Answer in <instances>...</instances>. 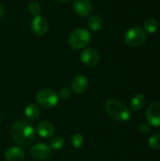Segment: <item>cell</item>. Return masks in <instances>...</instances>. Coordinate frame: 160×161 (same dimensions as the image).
<instances>
[{"label":"cell","instance_id":"obj_1","mask_svg":"<svg viewBox=\"0 0 160 161\" xmlns=\"http://www.w3.org/2000/svg\"><path fill=\"white\" fill-rule=\"evenodd\" d=\"M10 135L16 143L19 145L26 146L33 143L35 141L36 133L31 124L24 120H19L12 125Z\"/></svg>","mask_w":160,"mask_h":161},{"label":"cell","instance_id":"obj_2","mask_svg":"<svg viewBox=\"0 0 160 161\" xmlns=\"http://www.w3.org/2000/svg\"><path fill=\"white\" fill-rule=\"evenodd\" d=\"M105 108L107 112L119 122H127L131 118V111L126 105L121 101L110 98L106 101Z\"/></svg>","mask_w":160,"mask_h":161},{"label":"cell","instance_id":"obj_3","mask_svg":"<svg viewBox=\"0 0 160 161\" xmlns=\"http://www.w3.org/2000/svg\"><path fill=\"white\" fill-rule=\"evenodd\" d=\"M91 36L89 30L83 27L74 29L68 38V43L73 49H82L91 42Z\"/></svg>","mask_w":160,"mask_h":161},{"label":"cell","instance_id":"obj_4","mask_svg":"<svg viewBox=\"0 0 160 161\" xmlns=\"http://www.w3.org/2000/svg\"><path fill=\"white\" fill-rule=\"evenodd\" d=\"M59 100L58 94L52 89H42L36 94V101L41 108L45 109L54 108Z\"/></svg>","mask_w":160,"mask_h":161},{"label":"cell","instance_id":"obj_5","mask_svg":"<svg viewBox=\"0 0 160 161\" xmlns=\"http://www.w3.org/2000/svg\"><path fill=\"white\" fill-rule=\"evenodd\" d=\"M146 41V32L138 27L133 26L127 29L124 34V42L127 45L132 47H138L142 45Z\"/></svg>","mask_w":160,"mask_h":161},{"label":"cell","instance_id":"obj_6","mask_svg":"<svg viewBox=\"0 0 160 161\" xmlns=\"http://www.w3.org/2000/svg\"><path fill=\"white\" fill-rule=\"evenodd\" d=\"M31 156L37 160H46L52 156V149L44 143H37L31 147Z\"/></svg>","mask_w":160,"mask_h":161},{"label":"cell","instance_id":"obj_7","mask_svg":"<svg viewBox=\"0 0 160 161\" xmlns=\"http://www.w3.org/2000/svg\"><path fill=\"white\" fill-rule=\"evenodd\" d=\"M146 119L151 125L160 126V103L153 102L146 110Z\"/></svg>","mask_w":160,"mask_h":161},{"label":"cell","instance_id":"obj_8","mask_svg":"<svg viewBox=\"0 0 160 161\" xmlns=\"http://www.w3.org/2000/svg\"><path fill=\"white\" fill-rule=\"evenodd\" d=\"M74 11L80 17H88L92 11V3L91 0H74Z\"/></svg>","mask_w":160,"mask_h":161},{"label":"cell","instance_id":"obj_9","mask_svg":"<svg viewBox=\"0 0 160 161\" xmlns=\"http://www.w3.org/2000/svg\"><path fill=\"white\" fill-rule=\"evenodd\" d=\"M80 58H81V61L85 65L90 66V67H93V66H96L98 64V62L100 60V56L95 49L86 48L81 52Z\"/></svg>","mask_w":160,"mask_h":161},{"label":"cell","instance_id":"obj_10","mask_svg":"<svg viewBox=\"0 0 160 161\" xmlns=\"http://www.w3.org/2000/svg\"><path fill=\"white\" fill-rule=\"evenodd\" d=\"M30 26H31L32 31L35 34L40 35V36L44 35L47 32L48 27H49L46 19H44L43 17L40 16V15L34 16V18L31 20Z\"/></svg>","mask_w":160,"mask_h":161},{"label":"cell","instance_id":"obj_11","mask_svg":"<svg viewBox=\"0 0 160 161\" xmlns=\"http://www.w3.org/2000/svg\"><path fill=\"white\" fill-rule=\"evenodd\" d=\"M71 87H72V90L74 93L82 94L87 91V89L89 87V81H88L86 76L79 75H76L73 78Z\"/></svg>","mask_w":160,"mask_h":161},{"label":"cell","instance_id":"obj_12","mask_svg":"<svg viewBox=\"0 0 160 161\" xmlns=\"http://www.w3.org/2000/svg\"><path fill=\"white\" fill-rule=\"evenodd\" d=\"M37 133L44 139L52 138L55 133V126L49 121H42L37 125Z\"/></svg>","mask_w":160,"mask_h":161},{"label":"cell","instance_id":"obj_13","mask_svg":"<svg viewBox=\"0 0 160 161\" xmlns=\"http://www.w3.org/2000/svg\"><path fill=\"white\" fill-rule=\"evenodd\" d=\"M5 158L7 161H23L25 158V151L18 146H12L6 150Z\"/></svg>","mask_w":160,"mask_h":161},{"label":"cell","instance_id":"obj_14","mask_svg":"<svg viewBox=\"0 0 160 161\" xmlns=\"http://www.w3.org/2000/svg\"><path fill=\"white\" fill-rule=\"evenodd\" d=\"M146 104V98L142 93L135 94L131 99V108L133 111H139L144 108Z\"/></svg>","mask_w":160,"mask_h":161},{"label":"cell","instance_id":"obj_15","mask_svg":"<svg viewBox=\"0 0 160 161\" xmlns=\"http://www.w3.org/2000/svg\"><path fill=\"white\" fill-rule=\"evenodd\" d=\"M41 110L39 107L35 104H29L25 108V115L30 121H35L40 117Z\"/></svg>","mask_w":160,"mask_h":161},{"label":"cell","instance_id":"obj_16","mask_svg":"<svg viewBox=\"0 0 160 161\" xmlns=\"http://www.w3.org/2000/svg\"><path fill=\"white\" fill-rule=\"evenodd\" d=\"M103 25H104V21H103L102 17L99 15H92L89 19V22H88L89 28L94 32L100 31L103 27Z\"/></svg>","mask_w":160,"mask_h":161},{"label":"cell","instance_id":"obj_17","mask_svg":"<svg viewBox=\"0 0 160 161\" xmlns=\"http://www.w3.org/2000/svg\"><path fill=\"white\" fill-rule=\"evenodd\" d=\"M158 29V22L154 18H149L144 23V31L150 34L157 32Z\"/></svg>","mask_w":160,"mask_h":161},{"label":"cell","instance_id":"obj_18","mask_svg":"<svg viewBox=\"0 0 160 161\" xmlns=\"http://www.w3.org/2000/svg\"><path fill=\"white\" fill-rule=\"evenodd\" d=\"M64 146V140L60 137H55L50 142V148L52 150H59Z\"/></svg>","mask_w":160,"mask_h":161},{"label":"cell","instance_id":"obj_19","mask_svg":"<svg viewBox=\"0 0 160 161\" xmlns=\"http://www.w3.org/2000/svg\"><path fill=\"white\" fill-rule=\"evenodd\" d=\"M149 146L154 150H160V134H156L150 137Z\"/></svg>","mask_w":160,"mask_h":161},{"label":"cell","instance_id":"obj_20","mask_svg":"<svg viewBox=\"0 0 160 161\" xmlns=\"http://www.w3.org/2000/svg\"><path fill=\"white\" fill-rule=\"evenodd\" d=\"M84 143V138L81 134H74L72 137V144L74 148L75 149H80Z\"/></svg>","mask_w":160,"mask_h":161},{"label":"cell","instance_id":"obj_21","mask_svg":"<svg viewBox=\"0 0 160 161\" xmlns=\"http://www.w3.org/2000/svg\"><path fill=\"white\" fill-rule=\"evenodd\" d=\"M41 9V8L40 3H38V2H36V1L31 2V3L28 5V11H29L31 14H33L34 16L40 15Z\"/></svg>","mask_w":160,"mask_h":161},{"label":"cell","instance_id":"obj_22","mask_svg":"<svg viewBox=\"0 0 160 161\" xmlns=\"http://www.w3.org/2000/svg\"><path fill=\"white\" fill-rule=\"evenodd\" d=\"M71 95H72V92L69 88H62L59 92V97H61L64 100L69 99Z\"/></svg>","mask_w":160,"mask_h":161},{"label":"cell","instance_id":"obj_23","mask_svg":"<svg viewBox=\"0 0 160 161\" xmlns=\"http://www.w3.org/2000/svg\"><path fill=\"white\" fill-rule=\"evenodd\" d=\"M151 130V125L149 123H142L140 125V131L143 134H147L149 133Z\"/></svg>","mask_w":160,"mask_h":161},{"label":"cell","instance_id":"obj_24","mask_svg":"<svg viewBox=\"0 0 160 161\" xmlns=\"http://www.w3.org/2000/svg\"><path fill=\"white\" fill-rule=\"evenodd\" d=\"M4 15H5V9H4L3 6L0 4V20L4 17Z\"/></svg>","mask_w":160,"mask_h":161},{"label":"cell","instance_id":"obj_25","mask_svg":"<svg viewBox=\"0 0 160 161\" xmlns=\"http://www.w3.org/2000/svg\"><path fill=\"white\" fill-rule=\"evenodd\" d=\"M59 2H61V3H68V2H70L71 0H58Z\"/></svg>","mask_w":160,"mask_h":161},{"label":"cell","instance_id":"obj_26","mask_svg":"<svg viewBox=\"0 0 160 161\" xmlns=\"http://www.w3.org/2000/svg\"><path fill=\"white\" fill-rule=\"evenodd\" d=\"M0 121H1V116H0Z\"/></svg>","mask_w":160,"mask_h":161}]
</instances>
